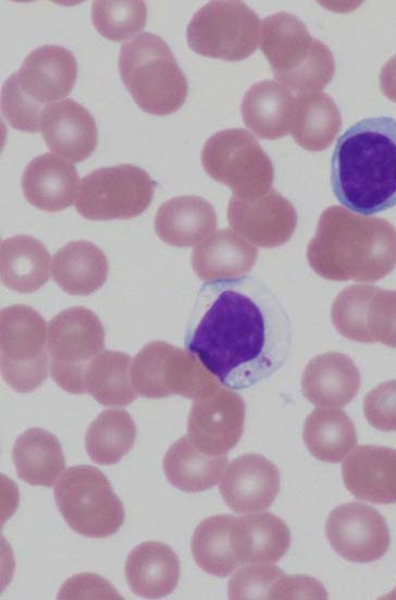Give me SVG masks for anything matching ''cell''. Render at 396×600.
<instances>
[{"mask_svg": "<svg viewBox=\"0 0 396 600\" xmlns=\"http://www.w3.org/2000/svg\"><path fill=\"white\" fill-rule=\"evenodd\" d=\"M289 316L276 294L252 277L199 289L185 346L223 385L250 388L282 367L292 346Z\"/></svg>", "mask_w": 396, "mask_h": 600, "instance_id": "1", "label": "cell"}, {"mask_svg": "<svg viewBox=\"0 0 396 600\" xmlns=\"http://www.w3.org/2000/svg\"><path fill=\"white\" fill-rule=\"evenodd\" d=\"M337 200L371 216L396 206V120L358 121L337 139L331 163Z\"/></svg>", "mask_w": 396, "mask_h": 600, "instance_id": "2", "label": "cell"}, {"mask_svg": "<svg viewBox=\"0 0 396 600\" xmlns=\"http://www.w3.org/2000/svg\"><path fill=\"white\" fill-rule=\"evenodd\" d=\"M307 259L326 280L376 281L396 266V229L383 218L327 207L308 244Z\"/></svg>", "mask_w": 396, "mask_h": 600, "instance_id": "3", "label": "cell"}, {"mask_svg": "<svg viewBox=\"0 0 396 600\" xmlns=\"http://www.w3.org/2000/svg\"><path fill=\"white\" fill-rule=\"evenodd\" d=\"M119 72L136 105L153 115L178 110L187 79L169 45L158 35L143 33L121 46Z\"/></svg>", "mask_w": 396, "mask_h": 600, "instance_id": "4", "label": "cell"}, {"mask_svg": "<svg viewBox=\"0 0 396 600\" xmlns=\"http://www.w3.org/2000/svg\"><path fill=\"white\" fill-rule=\"evenodd\" d=\"M260 40L275 78L288 89H322L335 73L330 48L312 37L301 20L290 13L279 12L263 19Z\"/></svg>", "mask_w": 396, "mask_h": 600, "instance_id": "5", "label": "cell"}, {"mask_svg": "<svg viewBox=\"0 0 396 600\" xmlns=\"http://www.w3.org/2000/svg\"><path fill=\"white\" fill-rule=\"evenodd\" d=\"M54 500L65 523L88 538H107L123 525L125 512L100 469L76 465L64 470L54 486Z\"/></svg>", "mask_w": 396, "mask_h": 600, "instance_id": "6", "label": "cell"}, {"mask_svg": "<svg viewBox=\"0 0 396 600\" xmlns=\"http://www.w3.org/2000/svg\"><path fill=\"white\" fill-rule=\"evenodd\" d=\"M201 162L213 180L228 186L239 199L251 200L272 188L271 159L246 130L227 128L213 134L202 147Z\"/></svg>", "mask_w": 396, "mask_h": 600, "instance_id": "7", "label": "cell"}, {"mask_svg": "<svg viewBox=\"0 0 396 600\" xmlns=\"http://www.w3.org/2000/svg\"><path fill=\"white\" fill-rule=\"evenodd\" d=\"M131 379L135 390L148 399L176 394L196 400L219 385L194 354L164 341H152L137 353Z\"/></svg>", "mask_w": 396, "mask_h": 600, "instance_id": "8", "label": "cell"}, {"mask_svg": "<svg viewBox=\"0 0 396 600\" xmlns=\"http://www.w3.org/2000/svg\"><path fill=\"white\" fill-rule=\"evenodd\" d=\"M104 348V330L90 309L75 306L54 316L47 332L52 380L72 394L86 393L87 365Z\"/></svg>", "mask_w": 396, "mask_h": 600, "instance_id": "9", "label": "cell"}, {"mask_svg": "<svg viewBox=\"0 0 396 600\" xmlns=\"http://www.w3.org/2000/svg\"><path fill=\"white\" fill-rule=\"evenodd\" d=\"M0 356L4 381L27 393L48 376L47 323L27 305H12L0 314Z\"/></svg>", "mask_w": 396, "mask_h": 600, "instance_id": "10", "label": "cell"}, {"mask_svg": "<svg viewBox=\"0 0 396 600\" xmlns=\"http://www.w3.org/2000/svg\"><path fill=\"white\" fill-rule=\"evenodd\" d=\"M260 19L243 1H211L191 17L187 44L198 54L238 61L249 57L258 46Z\"/></svg>", "mask_w": 396, "mask_h": 600, "instance_id": "11", "label": "cell"}, {"mask_svg": "<svg viewBox=\"0 0 396 600\" xmlns=\"http://www.w3.org/2000/svg\"><path fill=\"white\" fill-rule=\"evenodd\" d=\"M154 186L151 176L134 164L99 168L83 177L75 207L94 221L135 218L150 205Z\"/></svg>", "mask_w": 396, "mask_h": 600, "instance_id": "12", "label": "cell"}, {"mask_svg": "<svg viewBox=\"0 0 396 600\" xmlns=\"http://www.w3.org/2000/svg\"><path fill=\"white\" fill-rule=\"evenodd\" d=\"M331 316L336 330L351 341L396 347V291L347 286L336 296Z\"/></svg>", "mask_w": 396, "mask_h": 600, "instance_id": "13", "label": "cell"}, {"mask_svg": "<svg viewBox=\"0 0 396 600\" xmlns=\"http://www.w3.org/2000/svg\"><path fill=\"white\" fill-rule=\"evenodd\" d=\"M245 424V402L236 392L218 385L197 397L187 420L188 438L208 455H223L239 441Z\"/></svg>", "mask_w": 396, "mask_h": 600, "instance_id": "14", "label": "cell"}, {"mask_svg": "<svg viewBox=\"0 0 396 600\" xmlns=\"http://www.w3.org/2000/svg\"><path fill=\"white\" fill-rule=\"evenodd\" d=\"M325 534L334 551L355 563L381 559L391 543L385 518L372 506L358 502L336 506L327 517Z\"/></svg>", "mask_w": 396, "mask_h": 600, "instance_id": "15", "label": "cell"}, {"mask_svg": "<svg viewBox=\"0 0 396 600\" xmlns=\"http://www.w3.org/2000/svg\"><path fill=\"white\" fill-rule=\"evenodd\" d=\"M227 219L237 233L261 247H276L286 243L297 224L294 206L273 188L251 200L232 196Z\"/></svg>", "mask_w": 396, "mask_h": 600, "instance_id": "16", "label": "cell"}, {"mask_svg": "<svg viewBox=\"0 0 396 600\" xmlns=\"http://www.w3.org/2000/svg\"><path fill=\"white\" fill-rule=\"evenodd\" d=\"M280 472L260 454L247 453L233 460L220 483L225 504L236 513L267 510L280 491Z\"/></svg>", "mask_w": 396, "mask_h": 600, "instance_id": "17", "label": "cell"}, {"mask_svg": "<svg viewBox=\"0 0 396 600\" xmlns=\"http://www.w3.org/2000/svg\"><path fill=\"white\" fill-rule=\"evenodd\" d=\"M39 126L47 147L71 162L85 160L97 147L95 119L71 98L45 106Z\"/></svg>", "mask_w": 396, "mask_h": 600, "instance_id": "18", "label": "cell"}, {"mask_svg": "<svg viewBox=\"0 0 396 600\" xmlns=\"http://www.w3.org/2000/svg\"><path fill=\"white\" fill-rule=\"evenodd\" d=\"M76 76L75 57L58 45H42L30 51L16 73L24 94L42 107L65 98Z\"/></svg>", "mask_w": 396, "mask_h": 600, "instance_id": "19", "label": "cell"}, {"mask_svg": "<svg viewBox=\"0 0 396 600\" xmlns=\"http://www.w3.org/2000/svg\"><path fill=\"white\" fill-rule=\"evenodd\" d=\"M348 491L359 500L375 504L396 503V450L359 445L342 466Z\"/></svg>", "mask_w": 396, "mask_h": 600, "instance_id": "20", "label": "cell"}, {"mask_svg": "<svg viewBox=\"0 0 396 600\" xmlns=\"http://www.w3.org/2000/svg\"><path fill=\"white\" fill-rule=\"evenodd\" d=\"M79 176L64 159L47 152L32 159L22 175L26 200L48 212L71 206L78 194Z\"/></svg>", "mask_w": 396, "mask_h": 600, "instance_id": "21", "label": "cell"}, {"mask_svg": "<svg viewBox=\"0 0 396 600\" xmlns=\"http://www.w3.org/2000/svg\"><path fill=\"white\" fill-rule=\"evenodd\" d=\"M360 374L355 363L338 352L320 354L306 366L304 396L317 406L343 407L358 393Z\"/></svg>", "mask_w": 396, "mask_h": 600, "instance_id": "22", "label": "cell"}, {"mask_svg": "<svg viewBox=\"0 0 396 600\" xmlns=\"http://www.w3.org/2000/svg\"><path fill=\"white\" fill-rule=\"evenodd\" d=\"M181 575L175 552L158 541H146L134 548L125 562V577L133 593L148 599L169 596Z\"/></svg>", "mask_w": 396, "mask_h": 600, "instance_id": "23", "label": "cell"}, {"mask_svg": "<svg viewBox=\"0 0 396 600\" xmlns=\"http://www.w3.org/2000/svg\"><path fill=\"white\" fill-rule=\"evenodd\" d=\"M232 543L239 565L272 564L288 550L290 532L283 519L271 513L235 517Z\"/></svg>", "mask_w": 396, "mask_h": 600, "instance_id": "24", "label": "cell"}, {"mask_svg": "<svg viewBox=\"0 0 396 600\" xmlns=\"http://www.w3.org/2000/svg\"><path fill=\"white\" fill-rule=\"evenodd\" d=\"M258 249L231 229L213 232L191 253V266L199 279L214 281L249 272Z\"/></svg>", "mask_w": 396, "mask_h": 600, "instance_id": "25", "label": "cell"}, {"mask_svg": "<svg viewBox=\"0 0 396 600\" xmlns=\"http://www.w3.org/2000/svg\"><path fill=\"white\" fill-rule=\"evenodd\" d=\"M216 226V215L205 198L194 195L173 197L163 203L154 218V231L165 243L177 247L193 246Z\"/></svg>", "mask_w": 396, "mask_h": 600, "instance_id": "26", "label": "cell"}, {"mask_svg": "<svg viewBox=\"0 0 396 600\" xmlns=\"http://www.w3.org/2000/svg\"><path fill=\"white\" fill-rule=\"evenodd\" d=\"M294 99L292 91L281 83L260 81L250 86L243 97V121L261 138L283 137L290 131Z\"/></svg>", "mask_w": 396, "mask_h": 600, "instance_id": "27", "label": "cell"}, {"mask_svg": "<svg viewBox=\"0 0 396 600\" xmlns=\"http://www.w3.org/2000/svg\"><path fill=\"white\" fill-rule=\"evenodd\" d=\"M49 270L50 254L39 240L18 234L1 242L0 273L8 289L35 292L49 280Z\"/></svg>", "mask_w": 396, "mask_h": 600, "instance_id": "28", "label": "cell"}, {"mask_svg": "<svg viewBox=\"0 0 396 600\" xmlns=\"http://www.w3.org/2000/svg\"><path fill=\"white\" fill-rule=\"evenodd\" d=\"M108 269L107 257L97 245L75 241L54 254L52 278L69 294L88 295L103 285Z\"/></svg>", "mask_w": 396, "mask_h": 600, "instance_id": "29", "label": "cell"}, {"mask_svg": "<svg viewBox=\"0 0 396 600\" xmlns=\"http://www.w3.org/2000/svg\"><path fill=\"white\" fill-rule=\"evenodd\" d=\"M342 126L339 110L325 93L302 91L294 99L290 133L309 151L330 147Z\"/></svg>", "mask_w": 396, "mask_h": 600, "instance_id": "30", "label": "cell"}, {"mask_svg": "<svg viewBox=\"0 0 396 600\" xmlns=\"http://www.w3.org/2000/svg\"><path fill=\"white\" fill-rule=\"evenodd\" d=\"M17 476L32 486L52 487L62 476L65 460L58 438L41 428H30L16 440L12 451Z\"/></svg>", "mask_w": 396, "mask_h": 600, "instance_id": "31", "label": "cell"}, {"mask_svg": "<svg viewBox=\"0 0 396 600\" xmlns=\"http://www.w3.org/2000/svg\"><path fill=\"white\" fill-rule=\"evenodd\" d=\"M227 465V456L208 455L188 436L176 440L163 458V472L172 486L184 492H201L215 486Z\"/></svg>", "mask_w": 396, "mask_h": 600, "instance_id": "32", "label": "cell"}, {"mask_svg": "<svg viewBox=\"0 0 396 600\" xmlns=\"http://www.w3.org/2000/svg\"><path fill=\"white\" fill-rule=\"evenodd\" d=\"M304 441L309 452L326 463L341 462L357 443L355 426L338 408H315L304 425Z\"/></svg>", "mask_w": 396, "mask_h": 600, "instance_id": "33", "label": "cell"}, {"mask_svg": "<svg viewBox=\"0 0 396 600\" xmlns=\"http://www.w3.org/2000/svg\"><path fill=\"white\" fill-rule=\"evenodd\" d=\"M131 356L123 352L102 351L87 365L84 385L98 403L124 406L137 399L131 379Z\"/></svg>", "mask_w": 396, "mask_h": 600, "instance_id": "34", "label": "cell"}, {"mask_svg": "<svg viewBox=\"0 0 396 600\" xmlns=\"http://www.w3.org/2000/svg\"><path fill=\"white\" fill-rule=\"evenodd\" d=\"M235 516L221 514L199 523L191 539V553L197 565L206 573L226 577L239 563L232 543V527Z\"/></svg>", "mask_w": 396, "mask_h": 600, "instance_id": "35", "label": "cell"}, {"mask_svg": "<svg viewBox=\"0 0 396 600\" xmlns=\"http://www.w3.org/2000/svg\"><path fill=\"white\" fill-rule=\"evenodd\" d=\"M136 426L131 415L120 408L101 412L85 434V449L90 460L100 465L116 464L133 448Z\"/></svg>", "mask_w": 396, "mask_h": 600, "instance_id": "36", "label": "cell"}, {"mask_svg": "<svg viewBox=\"0 0 396 600\" xmlns=\"http://www.w3.org/2000/svg\"><path fill=\"white\" fill-rule=\"evenodd\" d=\"M91 19L100 35L122 41L146 26L147 7L141 0H95Z\"/></svg>", "mask_w": 396, "mask_h": 600, "instance_id": "37", "label": "cell"}, {"mask_svg": "<svg viewBox=\"0 0 396 600\" xmlns=\"http://www.w3.org/2000/svg\"><path fill=\"white\" fill-rule=\"evenodd\" d=\"M44 109L24 94L17 83L16 73L5 79L1 90V110L11 126L23 132H38Z\"/></svg>", "mask_w": 396, "mask_h": 600, "instance_id": "38", "label": "cell"}, {"mask_svg": "<svg viewBox=\"0 0 396 600\" xmlns=\"http://www.w3.org/2000/svg\"><path fill=\"white\" fill-rule=\"evenodd\" d=\"M285 573L271 564H245L228 581V598L270 599L274 584Z\"/></svg>", "mask_w": 396, "mask_h": 600, "instance_id": "39", "label": "cell"}, {"mask_svg": "<svg viewBox=\"0 0 396 600\" xmlns=\"http://www.w3.org/2000/svg\"><path fill=\"white\" fill-rule=\"evenodd\" d=\"M368 423L381 431H396V380L383 382L363 400Z\"/></svg>", "mask_w": 396, "mask_h": 600, "instance_id": "40", "label": "cell"}, {"mask_svg": "<svg viewBox=\"0 0 396 600\" xmlns=\"http://www.w3.org/2000/svg\"><path fill=\"white\" fill-rule=\"evenodd\" d=\"M324 587L314 578L305 575L284 574L273 586L270 599H325Z\"/></svg>", "mask_w": 396, "mask_h": 600, "instance_id": "41", "label": "cell"}, {"mask_svg": "<svg viewBox=\"0 0 396 600\" xmlns=\"http://www.w3.org/2000/svg\"><path fill=\"white\" fill-rule=\"evenodd\" d=\"M380 87L382 93L396 102V54L386 61L380 73Z\"/></svg>", "mask_w": 396, "mask_h": 600, "instance_id": "42", "label": "cell"}]
</instances>
